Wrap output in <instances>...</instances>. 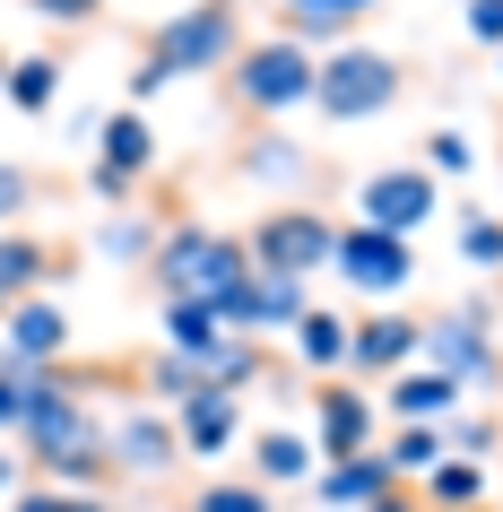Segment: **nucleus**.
<instances>
[{"mask_svg":"<svg viewBox=\"0 0 503 512\" xmlns=\"http://www.w3.org/2000/svg\"><path fill=\"white\" fill-rule=\"evenodd\" d=\"M304 313H313V296H304V278H243L235 296L217 304V322L235 330V339H278V330H295L304 322Z\"/></svg>","mask_w":503,"mask_h":512,"instance_id":"f8f14e48","label":"nucleus"},{"mask_svg":"<svg viewBox=\"0 0 503 512\" xmlns=\"http://www.w3.org/2000/svg\"><path fill=\"white\" fill-rule=\"evenodd\" d=\"M269 9H278V35L313 44V53H321V44L339 53V44H356V27H365L382 0H269Z\"/></svg>","mask_w":503,"mask_h":512,"instance_id":"dca6fc26","label":"nucleus"},{"mask_svg":"<svg viewBox=\"0 0 503 512\" xmlns=\"http://www.w3.org/2000/svg\"><path fill=\"white\" fill-rule=\"evenodd\" d=\"M9 512H61V486H44V478L18 486V495H9Z\"/></svg>","mask_w":503,"mask_h":512,"instance_id":"4c0bfd02","label":"nucleus"},{"mask_svg":"<svg viewBox=\"0 0 503 512\" xmlns=\"http://www.w3.org/2000/svg\"><path fill=\"white\" fill-rule=\"evenodd\" d=\"M96 174H113V183H148V174H157V122L139 105L105 113V131H96Z\"/></svg>","mask_w":503,"mask_h":512,"instance_id":"a211bd4d","label":"nucleus"},{"mask_svg":"<svg viewBox=\"0 0 503 512\" xmlns=\"http://www.w3.org/2000/svg\"><path fill=\"white\" fill-rule=\"evenodd\" d=\"M105 460L113 478H174L183 469V434H174V417L165 408H122V417H105Z\"/></svg>","mask_w":503,"mask_h":512,"instance_id":"9b49d317","label":"nucleus"},{"mask_svg":"<svg viewBox=\"0 0 503 512\" xmlns=\"http://www.w3.org/2000/svg\"><path fill=\"white\" fill-rule=\"evenodd\" d=\"M495 296H503V278H495Z\"/></svg>","mask_w":503,"mask_h":512,"instance_id":"37998d69","label":"nucleus"},{"mask_svg":"<svg viewBox=\"0 0 503 512\" xmlns=\"http://www.w3.org/2000/svg\"><path fill=\"white\" fill-rule=\"evenodd\" d=\"M183 512H278V495H269L261 478H209Z\"/></svg>","mask_w":503,"mask_h":512,"instance_id":"c756f323","label":"nucleus"},{"mask_svg":"<svg viewBox=\"0 0 503 512\" xmlns=\"http://www.w3.org/2000/svg\"><path fill=\"white\" fill-rule=\"evenodd\" d=\"M35 18H44V27H96V18H105L113 0H27Z\"/></svg>","mask_w":503,"mask_h":512,"instance_id":"72a5a7b5","label":"nucleus"},{"mask_svg":"<svg viewBox=\"0 0 503 512\" xmlns=\"http://www.w3.org/2000/svg\"><path fill=\"white\" fill-rule=\"evenodd\" d=\"M96 252H105V261H122V270H148V252H157V226H148L139 209H113L105 226H96Z\"/></svg>","mask_w":503,"mask_h":512,"instance_id":"c85d7f7f","label":"nucleus"},{"mask_svg":"<svg viewBox=\"0 0 503 512\" xmlns=\"http://www.w3.org/2000/svg\"><path fill=\"white\" fill-rule=\"evenodd\" d=\"M165 87H174V79H165L157 61H131V105L139 113H148V96H165Z\"/></svg>","mask_w":503,"mask_h":512,"instance_id":"e433bc0d","label":"nucleus"},{"mask_svg":"<svg viewBox=\"0 0 503 512\" xmlns=\"http://www.w3.org/2000/svg\"><path fill=\"white\" fill-rule=\"evenodd\" d=\"M443 443H451V460H495V443H503V426H486V417H443Z\"/></svg>","mask_w":503,"mask_h":512,"instance_id":"473e14b6","label":"nucleus"},{"mask_svg":"<svg viewBox=\"0 0 503 512\" xmlns=\"http://www.w3.org/2000/svg\"><path fill=\"white\" fill-rule=\"evenodd\" d=\"M87 391H96V374H79L70 365V382H61L53 400L27 417V434H18V452H27V469L44 486H105L113 460H105V417L87 408Z\"/></svg>","mask_w":503,"mask_h":512,"instance_id":"f257e3e1","label":"nucleus"},{"mask_svg":"<svg viewBox=\"0 0 503 512\" xmlns=\"http://www.w3.org/2000/svg\"><path fill=\"white\" fill-rule=\"evenodd\" d=\"M425 217H443V183H434L417 157L373 165L365 183H356V226H382V235L417 243V235H425Z\"/></svg>","mask_w":503,"mask_h":512,"instance_id":"1a4fd4ad","label":"nucleus"},{"mask_svg":"<svg viewBox=\"0 0 503 512\" xmlns=\"http://www.w3.org/2000/svg\"><path fill=\"white\" fill-rule=\"evenodd\" d=\"M235 53H243V0H191L139 44V61H157L165 79H226Z\"/></svg>","mask_w":503,"mask_h":512,"instance_id":"20e7f679","label":"nucleus"},{"mask_svg":"<svg viewBox=\"0 0 503 512\" xmlns=\"http://www.w3.org/2000/svg\"><path fill=\"white\" fill-rule=\"evenodd\" d=\"M417 356H425V313H408V304H365V313L347 322V374L391 382V374H408Z\"/></svg>","mask_w":503,"mask_h":512,"instance_id":"9d476101","label":"nucleus"},{"mask_svg":"<svg viewBox=\"0 0 503 512\" xmlns=\"http://www.w3.org/2000/svg\"><path fill=\"white\" fill-rule=\"evenodd\" d=\"M0 356L9 365H70V304L61 296H27L0 313Z\"/></svg>","mask_w":503,"mask_h":512,"instance_id":"4468645a","label":"nucleus"},{"mask_svg":"<svg viewBox=\"0 0 503 512\" xmlns=\"http://www.w3.org/2000/svg\"><path fill=\"white\" fill-rule=\"evenodd\" d=\"M382 443V408L347 382H313V452L321 460H356Z\"/></svg>","mask_w":503,"mask_h":512,"instance_id":"ddd939ff","label":"nucleus"},{"mask_svg":"<svg viewBox=\"0 0 503 512\" xmlns=\"http://www.w3.org/2000/svg\"><path fill=\"white\" fill-rule=\"evenodd\" d=\"M417 365L451 374L460 391H495L503 382V348H495V330H486V296L451 304V313H425V356Z\"/></svg>","mask_w":503,"mask_h":512,"instance_id":"6e6552de","label":"nucleus"},{"mask_svg":"<svg viewBox=\"0 0 503 512\" xmlns=\"http://www.w3.org/2000/svg\"><path fill=\"white\" fill-rule=\"evenodd\" d=\"M131 382H139V400H148V408H183L191 391H209V382H200V356H174V348L148 356Z\"/></svg>","mask_w":503,"mask_h":512,"instance_id":"bb28decb","label":"nucleus"},{"mask_svg":"<svg viewBox=\"0 0 503 512\" xmlns=\"http://www.w3.org/2000/svg\"><path fill=\"white\" fill-rule=\"evenodd\" d=\"M287 339H295V365H304L313 382H339L347 374V313H339V304H313Z\"/></svg>","mask_w":503,"mask_h":512,"instance_id":"412c9836","label":"nucleus"},{"mask_svg":"<svg viewBox=\"0 0 503 512\" xmlns=\"http://www.w3.org/2000/svg\"><path fill=\"white\" fill-rule=\"evenodd\" d=\"M61 512H113V495H96V486H61Z\"/></svg>","mask_w":503,"mask_h":512,"instance_id":"ea45409f","label":"nucleus"},{"mask_svg":"<svg viewBox=\"0 0 503 512\" xmlns=\"http://www.w3.org/2000/svg\"><path fill=\"white\" fill-rule=\"evenodd\" d=\"M460 9H469V0H460Z\"/></svg>","mask_w":503,"mask_h":512,"instance_id":"a18cd8bd","label":"nucleus"},{"mask_svg":"<svg viewBox=\"0 0 503 512\" xmlns=\"http://www.w3.org/2000/svg\"><path fill=\"white\" fill-rule=\"evenodd\" d=\"M174 417V434H183V460H217V452H235V434H243V400L235 391H191L183 408H165Z\"/></svg>","mask_w":503,"mask_h":512,"instance_id":"f3484780","label":"nucleus"},{"mask_svg":"<svg viewBox=\"0 0 503 512\" xmlns=\"http://www.w3.org/2000/svg\"><path fill=\"white\" fill-rule=\"evenodd\" d=\"M391 460H382V443H373V452H356V460H321L313 469V504L321 512H365V504H382V495H391Z\"/></svg>","mask_w":503,"mask_h":512,"instance_id":"2eb2a0df","label":"nucleus"},{"mask_svg":"<svg viewBox=\"0 0 503 512\" xmlns=\"http://www.w3.org/2000/svg\"><path fill=\"white\" fill-rule=\"evenodd\" d=\"M0 87H9V53H0Z\"/></svg>","mask_w":503,"mask_h":512,"instance_id":"79ce46f5","label":"nucleus"},{"mask_svg":"<svg viewBox=\"0 0 503 512\" xmlns=\"http://www.w3.org/2000/svg\"><path fill=\"white\" fill-rule=\"evenodd\" d=\"M417 504L425 512H486V460H443V469H425Z\"/></svg>","mask_w":503,"mask_h":512,"instance_id":"393cba45","label":"nucleus"},{"mask_svg":"<svg viewBox=\"0 0 503 512\" xmlns=\"http://www.w3.org/2000/svg\"><path fill=\"white\" fill-rule=\"evenodd\" d=\"M61 270V252L44 235H27V226H0V313L9 304H27V296H44V278Z\"/></svg>","mask_w":503,"mask_h":512,"instance_id":"aec40b11","label":"nucleus"},{"mask_svg":"<svg viewBox=\"0 0 503 512\" xmlns=\"http://www.w3.org/2000/svg\"><path fill=\"white\" fill-rule=\"evenodd\" d=\"M382 460H391V478H399V486H417L425 469H443V460H451V443H443L434 426H391V443H382Z\"/></svg>","mask_w":503,"mask_h":512,"instance_id":"cd10ccee","label":"nucleus"},{"mask_svg":"<svg viewBox=\"0 0 503 512\" xmlns=\"http://www.w3.org/2000/svg\"><path fill=\"white\" fill-rule=\"evenodd\" d=\"M399 87H408L399 53H373V44H339V53H321L313 113L347 131V122H373V113H391V105H399Z\"/></svg>","mask_w":503,"mask_h":512,"instance_id":"39448f33","label":"nucleus"},{"mask_svg":"<svg viewBox=\"0 0 503 512\" xmlns=\"http://www.w3.org/2000/svg\"><path fill=\"white\" fill-rule=\"evenodd\" d=\"M243 183H261V191H287L295 174H304V139H287L278 122H261V131L243 139V157H235Z\"/></svg>","mask_w":503,"mask_h":512,"instance_id":"4be33fe9","label":"nucleus"},{"mask_svg":"<svg viewBox=\"0 0 503 512\" xmlns=\"http://www.w3.org/2000/svg\"><path fill=\"white\" fill-rule=\"evenodd\" d=\"M330 243H339V226H330L313 200H269V209L243 226V252H252L261 278H321L330 270Z\"/></svg>","mask_w":503,"mask_h":512,"instance_id":"423d86ee","label":"nucleus"},{"mask_svg":"<svg viewBox=\"0 0 503 512\" xmlns=\"http://www.w3.org/2000/svg\"><path fill=\"white\" fill-rule=\"evenodd\" d=\"M382 408L399 426H443V417H460V382L434 374V365H408V374L382 382Z\"/></svg>","mask_w":503,"mask_h":512,"instance_id":"6ab92c4d","label":"nucleus"},{"mask_svg":"<svg viewBox=\"0 0 503 512\" xmlns=\"http://www.w3.org/2000/svg\"><path fill=\"white\" fill-rule=\"evenodd\" d=\"M460 261L469 270H486V278H503V217H460Z\"/></svg>","mask_w":503,"mask_h":512,"instance_id":"7c9ffc66","label":"nucleus"},{"mask_svg":"<svg viewBox=\"0 0 503 512\" xmlns=\"http://www.w3.org/2000/svg\"><path fill=\"white\" fill-rule=\"evenodd\" d=\"M61 79H70V70H61V53H18L0 96H9V113H53V105H61Z\"/></svg>","mask_w":503,"mask_h":512,"instance_id":"a878e982","label":"nucleus"},{"mask_svg":"<svg viewBox=\"0 0 503 512\" xmlns=\"http://www.w3.org/2000/svg\"><path fill=\"white\" fill-rule=\"evenodd\" d=\"M313 79H321V53L313 44H295V35H261V44H243L235 61H226V105L243 113V122H278V113L313 105Z\"/></svg>","mask_w":503,"mask_h":512,"instance_id":"7ed1b4c3","label":"nucleus"},{"mask_svg":"<svg viewBox=\"0 0 503 512\" xmlns=\"http://www.w3.org/2000/svg\"><path fill=\"white\" fill-rule=\"evenodd\" d=\"M365 512H425V504H417V486H391V495H382V504H365Z\"/></svg>","mask_w":503,"mask_h":512,"instance_id":"a19ab883","label":"nucleus"},{"mask_svg":"<svg viewBox=\"0 0 503 512\" xmlns=\"http://www.w3.org/2000/svg\"><path fill=\"white\" fill-rule=\"evenodd\" d=\"M460 27H469V44L503 53V0H469V9H460Z\"/></svg>","mask_w":503,"mask_h":512,"instance_id":"c9c22d12","label":"nucleus"},{"mask_svg":"<svg viewBox=\"0 0 503 512\" xmlns=\"http://www.w3.org/2000/svg\"><path fill=\"white\" fill-rule=\"evenodd\" d=\"M243 278H252V252H243V235L209 226V217H183V226H165L157 252H148V287H157V304H174V296L226 304Z\"/></svg>","mask_w":503,"mask_h":512,"instance_id":"f03ea898","label":"nucleus"},{"mask_svg":"<svg viewBox=\"0 0 503 512\" xmlns=\"http://www.w3.org/2000/svg\"><path fill=\"white\" fill-rule=\"evenodd\" d=\"M157 512H165V504H157ZM174 512H183V504H174Z\"/></svg>","mask_w":503,"mask_h":512,"instance_id":"c03bdc74","label":"nucleus"},{"mask_svg":"<svg viewBox=\"0 0 503 512\" xmlns=\"http://www.w3.org/2000/svg\"><path fill=\"white\" fill-rule=\"evenodd\" d=\"M18 486H27V452H18V443H0V495H18Z\"/></svg>","mask_w":503,"mask_h":512,"instance_id":"58836bf2","label":"nucleus"},{"mask_svg":"<svg viewBox=\"0 0 503 512\" xmlns=\"http://www.w3.org/2000/svg\"><path fill=\"white\" fill-rule=\"evenodd\" d=\"M330 278H339L347 296H365V304H399L417 287V243H399V235H382V226H356V217H347L339 243H330Z\"/></svg>","mask_w":503,"mask_h":512,"instance_id":"0eeeda50","label":"nucleus"},{"mask_svg":"<svg viewBox=\"0 0 503 512\" xmlns=\"http://www.w3.org/2000/svg\"><path fill=\"white\" fill-rule=\"evenodd\" d=\"M252 469H261V486H313L321 452H313V434L269 426V434H252Z\"/></svg>","mask_w":503,"mask_h":512,"instance_id":"5701e85b","label":"nucleus"},{"mask_svg":"<svg viewBox=\"0 0 503 512\" xmlns=\"http://www.w3.org/2000/svg\"><path fill=\"white\" fill-rule=\"evenodd\" d=\"M495 348H503V339H495Z\"/></svg>","mask_w":503,"mask_h":512,"instance_id":"49530a36","label":"nucleus"},{"mask_svg":"<svg viewBox=\"0 0 503 512\" xmlns=\"http://www.w3.org/2000/svg\"><path fill=\"white\" fill-rule=\"evenodd\" d=\"M157 322H165V348H174V356H209V348H226V339H235V330L217 322V304H200V296L157 304Z\"/></svg>","mask_w":503,"mask_h":512,"instance_id":"b1692460","label":"nucleus"},{"mask_svg":"<svg viewBox=\"0 0 503 512\" xmlns=\"http://www.w3.org/2000/svg\"><path fill=\"white\" fill-rule=\"evenodd\" d=\"M27 209H35V174L27 165H0V226H18Z\"/></svg>","mask_w":503,"mask_h":512,"instance_id":"f704fd0d","label":"nucleus"},{"mask_svg":"<svg viewBox=\"0 0 503 512\" xmlns=\"http://www.w3.org/2000/svg\"><path fill=\"white\" fill-rule=\"evenodd\" d=\"M417 165L434 174V183H460V174L477 165V148H469L460 131H425V139H417Z\"/></svg>","mask_w":503,"mask_h":512,"instance_id":"2f4dec72","label":"nucleus"}]
</instances>
